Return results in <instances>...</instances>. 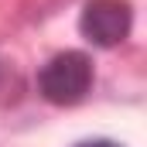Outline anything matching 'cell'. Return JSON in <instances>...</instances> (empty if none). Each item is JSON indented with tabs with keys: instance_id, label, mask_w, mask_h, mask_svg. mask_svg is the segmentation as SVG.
<instances>
[{
	"instance_id": "obj_1",
	"label": "cell",
	"mask_w": 147,
	"mask_h": 147,
	"mask_svg": "<svg viewBox=\"0 0 147 147\" xmlns=\"http://www.w3.org/2000/svg\"><path fill=\"white\" fill-rule=\"evenodd\" d=\"M38 86H41V96L55 106H72L79 103L89 86H92V65L82 51H65V55H55L41 75H38Z\"/></svg>"
},
{
	"instance_id": "obj_2",
	"label": "cell",
	"mask_w": 147,
	"mask_h": 147,
	"mask_svg": "<svg viewBox=\"0 0 147 147\" xmlns=\"http://www.w3.org/2000/svg\"><path fill=\"white\" fill-rule=\"evenodd\" d=\"M79 24L92 45L113 48L130 34V3L127 0H89Z\"/></svg>"
},
{
	"instance_id": "obj_3",
	"label": "cell",
	"mask_w": 147,
	"mask_h": 147,
	"mask_svg": "<svg viewBox=\"0 0 147 147\" xmlns=\"http://www.w3.org/2000/svg\"><path fill=\"white\" fill-rule=\"evenodd\" d=\"M75 147H120V144H113V140H82Z\"/></svg>"
}]
</instances>
